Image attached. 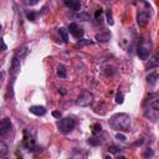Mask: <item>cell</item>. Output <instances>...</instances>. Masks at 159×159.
Instances as JSON below:
<instances>
[{"instance_id": "cell-22", "label": "cell", "mask_w": 159, "mask_h": 159, "mask_svg": "<svg viewBox=\"0 0 159 159\" xmlns=\"http://www.w3.org/2000/svg\"><path fill=\"white\" fill-rule=\"evenodd\" d=\"M158 66V55L155 54L153 57H152V60H151V62H149V68H153V67H157Z\"/></svg>"}, {"instance_id": "cell-14", "label": "cell", "mask_w": 159, "mask_h": 159, "mask_svg": "<svg viewBox=\"0 0 159 159\" xmlns=\"http://www.w3.org/2000/svg\"><path fill=\"white\" fill-rule=\"evenodd\" d=\"M158 81V73L157 72H151L149 75L147 76V82L151 84V86H154Z\"/></svg>"}, {"instance_id": "cell-20", "label": "cell", "mask_w": 159, "mask_h": 159, "mask_svg": "<svg viewBox=\"0 0 159 159\" xmlns=\"http://www.w3.org/2000/svg\"><path fill=\"white\" fill-rule=\"evenodd\" d=\"M143 157H144V159H152L154 157L153 149H151V148H147V149L144 151V153H143Z\"/></svg>"}, {"instance_id": "cell-25", "label": "cell", "mask_w": 159, "mask_h": 159, "mask_svg": "<svg viewBox=\"0 0 159 159\" xmlns=\"http://www.w3.org/2000/svg\"><path fill=\"white\" fill-rule=\"evenodd\" d=\"M108 152H110L111 154H117V153L119 152V148H118L117 145H110V147H108Z\"/></svg>"}, {"instance_id": "cell-16", "label": "cell", "mask_w": 159, "mask_h": 159, "mask_svg": "<svg viewBox=\"0 0 159 159\" xmlns=\"http://www.w3.org/2000/svg\"><path fill=\"white\" fill-rule=\"evenodd\" d=\"M59 33H60V35H61L63 42H66V44H67V42H68V31H67L65 27H60Z\"/></svg>"}, {"instance_id": "cell-17", "label": "cell", "mask_w": 159, "mask_h": 159, "mask_svg": "<svg viewBox=\"0 0 159 159\" xmlns=\"http://www.w3.org/2000/svg\"><path fill=\"white\" fill-rule=\"evenodd\" d=\"M106 19H107V24L108 25H113L114 21H113V15H112V10L107 9L106 10Z\"/></svg>"}, {"instance_id": "cell-8", "label": "cell", "mask_w": 159, "mask_h": 159, "mask_svg": "<svg viewBox=\"0 0 159 159\" xmlns=\"http://www.w3.org/2000/svg\"><path fill=\"white\" fill-rule=\"evenodd\" d=\"M68 33L73 36V37H76V39H81L82 36H83V34H84V31H83V29L82 27H80L77 24H75V23H72V24H70L68 25Z\"/></svg>"}, {"instance_id": "cell-24", "label": "cell", "mask_w": 159, "mask_h": 159, "mask_svg": "<svg viewBox=\"0 0 159 159\" xmlns=\"http://www.w3.org/2000/svg\"><path fill=\"white\" fill-rule=\"evenodd\" d=\"M26 17H27L30 21H36L37 14H36V13H34V11H29V13H26Z\"/></svg>"}, {"instance_id": "cell-4", "label": "cell", "mask_w": 159, "mask_h": 159, "mask_svg": "<svg viewBox=\"0 0 159 159\" xmlns=\"http://www.w3.org/2000/svg\"><path fill=\"white\" fill-rule=\"evenodd\" d=\"M151 19V8L149 9H144V10H139L138 14H137V24L141 27L147 26L148 21Z\"/></svg>"}, {"instance_id": "cell-10", "label": "cell", "mask_w": 159, "mask_h": 159, "mask_svg": "<svg viewBox=\"0 0 159 159\" xmlns=\"http://www.w3.org/2000/svg\"><path fill=\"white\" fill-rule=\"evenodd\" d=\"M20 67H21V65H20V59H19V56L14 55L13 61H11V67H10V72L13 73L14 77H16L17 73L20 72Z\"/></svg>"}, {"instance_id": "cell-12", "label": "cell", "mask_w": 159, "mask_h": 159, "mask_svg": "<svg viewBox=\"0 0 159 159\" xmlns=\"http://www.w3.org/2000/svg\"><path fill=\"white\" fill-rule=\"evenodd\" d=\"M63 4L67 8H70L71 10H73V11H80V9H81V3L77 2V0H65Z\"/></svg>"}, {"instance_id": "cell-3", "label": "cell", "mask_w": 159, "mask_h": 159, "mask_svg": "<svg viewBox=\"0 0 159 159\" xmlns=\"http://www.w3.org/2000/svg\"><path fill=\"white\" fill-rule=\"evenodd\" d=\"M75 126H76V121L73 119V118H62L57 122V127H59V129L60 132L62 133H70L73 128H75Z\"/></svg>"}, {"instance_id": "cell-33", "label": "cell", "mask_w": 159, "mask_h": 159, "mask_svg": "<svg viewBox=\"0 0 159 159\" xmlns=\"http://www.w3.org/2000/svg\"><path fill=\"white\" fill-rule=\"evenodd\" d=\"M17 159H23V157H19V158H17Z\"/></svg>"}, {"instance_id": "cell-34", "label": "cell", "mask_w": 159, "mask_h": 159, "mask_svg": "<svg viewBox=\"0 0 159 159\" xmlns=\"http://www.w3.org/2000/svg\"><path fill=\"white\" fill-rule=\"evenodd\" d=\"M0 31H2V25H0Z\"/></svg>"}, {"instance_id": "cell-30", "label": "cell", "mask_w": 159, "mask_h": 159, "mask_svg": "<svg viewBox=\"0 0 159 159\" xmlns=\"http://www.w3.org/2000/svg\"><path fill=\"white\" fill-rule=\"evenodd\" d=\"M26 4H27V5H36L37 2H26Z\"/></svg>"}, {"instance_id": "cell-13", "label": "cell", "mask_w": 159, "mask_h": 159, "mask_svg": "<svg viewBox=\"0 0 159 159\" xmlns=\"http://www.w3.org/2000/svg\"><path fill=\"white\" fill-rule=\"evenodd\" d=\"M111 39V34L108 33V31H104V33H98L96 34V40L98 42H107L110 41Z\"/></svg>"}, {"instance_id": "cell-18", "label": "cell", "mask_w": 159, "mask_h": 159, "mask_svg": "<svg viewBox=\"0 0 159 159\" xmlns=\"http://www.w3.org/2000/svg\"><path fill=\"white\" fill-rule=\"evenodd\" d=\"M57 76L60 78H65L66 77V67L63 66V65H60L57 67Z\"/></svg>"}, {"instance_id": "cell-19", "label": "cell", "mask_w": 159, "mask_h": 159, "mask_svg": "<svg viewBox=\"0 0 159 159\" xmlns=\"http://www.w3.org/2000/svg\"><path fill=\"white\" fill-rule=\"evenodd\" d=\"M102 132V126L100 124V123H94L93 126H92V134L93 135H97V134H100Z\"/></svg>"}, {"instance_id": "cell-29", "label": "cell", "mask_w": 159, "mask_h": 159, "mask_svg": "<svg viewBox=\"0 0 159 159\" xmlns=\"http://www.w3.org/2000/svg\"><path fill=\"white\" fill-rule=\"evenodd\" d=\"M52 116H54L55 118H59V119H60L62 114H61V112H59V111H54V112H52Z\"/></svg>"}, {"instance_id": "cell-11", "label": "cell", "mask_w": 159, "mask_h": 159, "mask_svg": "<svg viewBox=\"0 0 159 159\" xmlns=\"http://www.w3.org/2000/svg\"><path fill=\"white\" fill-rule=\"evenodd\" d=\"M29 111L35 116H39V117L40 116H45L46 112H47V110L44 107V106H31V107L29 108Z\"/></svg>"}, {"instance_id": "cell-7", "label": "cell", "mask_w": 159, "mask_h": 159, "mask_svg": "<svg viewBox=\"0 0 159 159\" xmlns=\"http://www.w3.org/2000/svg\"><path fill=\"white\" fill-rule=\"evenodd\" d=\"M152 49V45H149V46H147L145 45V42H142V44L139 45V47H138V56H139V59H142V60H147V59H149V56H151V50Z\"/></svg>"}, {"instance_id": "cell-1", "label": "cell", "mask_w": 159, "mask_h": 159, "mask_svg": "<svg viewBox=\"0 0 159 159\" xmlns=\"http://www.w3.org/2000/svg\"><path fill=\"white\" fill-rule=\"evenodd\" d=\"M147 107L144 108V117L155 123L159 118V101H158V94L151 93L148 98L145 100Z\"/></svg>"}, {"instance_id": "cell-9", "label": "cell", "mask_w": 159, "mask_h": 159, "mask_svg": "<svg viewBox=\"0 0 159 159\" xmlns=\"http://www.w3.org/2000/svg\"><path fill=\"white\" fill-rule=\"evenodd\" d=\"M10 128H11V119L10 118H4L0 121V137L6 135Z\"/></svg>"}, {"instance_id": "cell-26", "label": "cell", "mask_w": 159, "mask_h": 159, "mask_svg": "<svg viewBox=\"0 0 159 159\" xmlns=\"http://www.w3.org/2000/svg\"><path fill=\"white\" fill-rule=\"evenodd\" d=\"M91 44V41L90 40H80L77 44H76V47H82V46H84V45H90Z\"/></svg>"}, {"instance_id": "cell-32", "label": "cell", "mask_w": 159, "mask_h": 159, "mask_svg": "<svg viewBox=\"0 0 159 159\" xmlns=\"http://www.w3.org/2000/svg\"><path fill=\"white\" fill-rule=\"evenodd\" d=\"M118 159H127L124 155H121V157H118Z\"/></svg>"}, {"instance_id": "cell-15", "label": "cell", "mask_w": 159, "mask_h": 159, "mask_svg": "<svg viewBox=\"0 0 159 159\" xmlns=\"http://www.w3.org/2000/svg\"><path fill=\"white\" fill-rule=\"evenodd\" d=\"M9 153V147L6 143L0 141V158H5Z\"/></svg>"}, {"instance_id": "cell-23", "label": "cell", "mask_w": 159, "mask_h": 159, "mask_svg": "<svg viewBox=\"0 0 159 159\" xmlns=\"http://www.w3.org/2000/svg\"><path fill=\"white\" fill-rule=\"evenodd\" d=\"M87 143H88L90 145H100V144H101V141H100L98 138H94V137H92V138H90V139L87 141Z\"/></svg>"}, {"instance_id": "cell-21", "label": "cell", "mask_w": 159, "mask_h": 159, "mask_svg": "<svg viewBox=\"0 0 159 159\" xmlns=\"http://www.w3.org/2000/svg\"><path fill=\"white\" fill-rule=\"evenodd\" d=\"M123 101H124V94L121 91H118L117 94H116V102H117L118 104H122Z\"/></svg>"}, {"instance_id": "cell-5", "label": "cell", "mask_w": 159, "mask_h": 159, "mask_svg": "<svg viewBox=\"0 0 159 159\" xmlns=\"http://www.w3.org/2000/svg\"><path fill=\"white\" fill-rule=\"evenodd\" d=\"M92 102H93V96L90 92H82L76 101V103L81 106V107H88V106L92 104Z\"/></svg>"}, {"instance_id": "cell-31", "label": "cell", "mask_w": 159, "mask_h": 159, "mask_svg": "<svg viewBox=\"0 0 159 159\" xmlns=\"http://www.w3.org/2000/svg\"><path fill=\"white\" fill-rule=\"evenodd\" d=\"M103 159H112V157H111V155H106Z\"/></svg>"}, {"instance_id": "cell-28", "label": "cell", "mask_w": 159, "mask_h": 159, "mask_svg": "<svg viewBox=\"0 0 159 159\" xmlns=\"http://www.w3.org/2000/svg\"><path fill=\"white\" fill-rule=\"evenodd\" d=\"M116 139H118V141H122V142H124L127 138H126V135H124V134H122V133H117V134H116Z\"/></svg>"}, {"instance_id": "cell-6", "label": "cell", "mask_w": 159, "mask_h": 159, "mask_svg": "<svg viewBox=\"0 0 159 159\" xmlns=\"http://www.w3.org/2000/svg\"><path fill=\"white\" fill-rule=\"evenodd\" d=\"M24 148L29 152V153H33L36 151V143L34 141V138L31 135H29L26 132H24V141H23Z\"/></svg>"}, {"instance_id": "cell-2", "label": "cell", "mask_w": 159, "mask_h": 159, "mask_svg": "<svg viewBox=\"0 0 159 159\" xmlns=\"http://www.w3.org/2000/svg\"><path fill=\"white\" fill-rule=\"evenodd\" d=\"M110 126L114 131L127 132L131 129V117L127 113H116L110 118Z\"/></svg>"}, {"instance_id": "cell-27", "label": "cell", "mask_w": 159, "mask_h": 159, "mask_svg": "<svg viewBox=\"0 0 159 159\" xmlns=\"http://www.w3.org/2000/svg\"><path fill=\"white\" fill-rule=\"evenodd\" d=\"M102 14H103V11L101 9H98V10H96V13H94V17H96V20H101V16H102Z\"/></svg>"}]
</instances>
